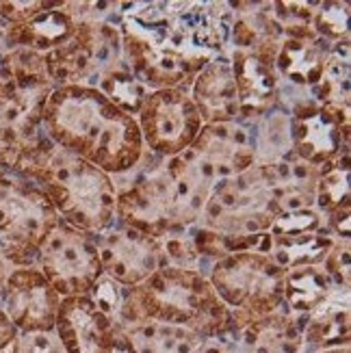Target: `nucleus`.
I'll return each instance as SVG.
<instances>
[{
	"instance_id": "nucleus-21",
	"label": "nucleus",
	"mask_w": 351,
	"mask_h": 353,
	"mask_svg": "<svg viewBox=\"0 0 351 353\" xmlns=\"http://www.w3.org/2000/svg\"><path fill=\"white\" fill-rule=\"evenodd\" d=\"M334 290V282L321 265L286 269L282 278V305L297 316L308 314Z\"/></svg>"
},
{
	"instance_id": "nucleus-9",
	"label": "nucleus",
	"mask_w": 351,
	"mask_h": 353,
	"mask_svg": "<svg viewBox=\"0 0 351 353\" xmlns=\"http://www.w3.org/2000/svg\"><path fill=\"white\" fill-rule=\"evenodd\" d=\"M293 159L330 167L349 145V106L301 100L291 115Z\"/></svg>"
},
{
	"instance_id": "nucleus-3",
	"label": "nucleus",
	"mask_w": 351,
	"mask_h": 353,
	"mask_svg": "<svg viewBox=\"0 0 351 353\" xmlns=\"http://www.w3.org/2000/svg\"><path fill=\"white\" fill-rule=\"evenodd\" d=\"M28 180L48 195L59 219L79 232L100 234L117 217L113 178L59 145H52Z\"/></svg>"
},
{
	"instance_id": "nucleus-30",
	"label": "nucleus",
	"mask_w": 351,
	"mask_h": 353,
	"mask_svg": "<svg viewBox=\"0 0 351 353\" xmlns=\"http://www.w3.org/2000/svg\"><path fill=\"white\" fill-rule=\"evenodd\" d=\"M161 250H163L165 265L182 267V269H197L200 254H197L191 239L182 234H167L165 239H161Z\"/></svg>"
},
{
	"instance_id": "nucleus-24",
	"label": "nucleus",
	"mask_w": 351,
	"mask_h": 353,
	"mask_svg": "<svg viewBox=\"0 0 351 353\" xmlns=\"http://www.w3.org/2000/svg\"><path fill=\"white\" fill-rule=\"evenodd\" d=\"M334 243L337 241L319 232L295 236H271L269 256L282 271L308 265H323Z\"/></svg>"
},
{
	"instance_id": "nucleus-23",
	"label": "nucleus",
	"mask_w": 351,
	"mask_h": 353,
	"mask_svg": "<svg viewBox=\"0 0 351 353\" xmlns=\"http://www.w3.org/2000/svg\"><path fill=\"white\" fill-rule=\"evenodd\" d=\"M94 79H98L94 83V87L98 91H102L115 106H119L121 111H126L132 117L139 113L143 100L150 94L148 87L134 79V74L126 65L124 57H119L113 61V63L100 68L94 74Z\"/></svg>"
},
{
	"instance_id": "nucleus-17",
	"label": "nucleus",
	"mask_w": 351,
	"mask_h": 353,
	"mask_svg": "<svg viewBox=\"0 0 351 353\" xmlns=\"http://www.w3.org/2000/svg\"><path fill=\"white\" fill-rule=\"evenodd\" d=\"M230 65L234 74L239 115L261 117L271 111L278 100V74L269 61L245 50H232Z\"/></svg>"
},
{
	"instance_id": "nucleus-26",
	"label": "nucleus",
	"mask_w": 351,
	"mask_h": 353,
	"mask_svg": "<svg viewBox=\"0 0 351 353\" xmlns=\"http://www.w3.org/2000/svg\"><path fill=\"white\" fill-rule=\"evenodd\" d=\"M256 165H273L293 159V137H291V115L273 113L267 115L258 141H254Z\"/></svg>"
},
{
	"instance_id": "nucleus-34",
	"label": "nucleus",
	"mask_w": 351,
	"mask_h": 353,
	"mask_svg": "<svg viewBox=\"0 0 351 353\" xmlns=\"http://www.w3.org/2000/svg\"><path fill=\"white\" fill-rule=\"evenodd\" d=\"M15 351L18 353H66L63 345L52 332H33V334H18L15 339Z\"/></svg>"
},
{
	"instance_id": "nucleus-13",
	"label": "nucleus",
	"mask_w": 351,
	"mask_h": 353,
	"mask_svg": "<svg viewBox=\"0 0 351 353\" xmlns=\"http://www.w3.org/2000/svg\"><path fill=\"white\" fill-rule=\"evenodd\" d=\"M189 150L200 170L215 184L248 172L256 163L254 137L237 121L204 124Z\"/></svg>"
},
{
	"instance_id": "nucleus-6",
	"label": "nucleus",
	"mask_w": 351,
	"mask_h": 353,
	"mask_svg": "<svg viewBox=\"0 0 351 353\" xmlns=\"http://www.w3.org/2000/svg\"><path fill=\"white\" fill-rule=\"evenodd\" d=\"M276 176L271 165H252L230 180L219 182L204 208V228L221 234L269 232L278 217Z\"/></svg>"
},
{
	"instance_id": "nucleus-31",
	"label": "nucleus",
	"mask_w": 351,
	"mask_h": 353,
	"mask_svg": "<svg viewBox=\"0 0 351 353\" xmlns=\"http://www.w3.org/2000/svg\"><path fill=\"white\" fill-rule=\"evenodd\" d=\"M124 295H126L124 286H119L111 278H106V275H100V280L87 293V297L94 301L104 314H109L113 319H117L119 314L121 303H124Z\"/></svg>"
},
{
	"instance_id": "nucleus-39",
	"label": "nucleus",
	"mask_w": 351,
	"mask_h": 353,
	"mask_svg": "<svg viewBox=\"0 0 351 353\" xmlns=\"http://www.w3.org/2000/svg\"><path fill=\"white\" fill-rule=\"evenodd\" d=\"M9 271H11V267H9L7 263H3V260H0V290H3V286H5V280H7Z\"/></svg>"
},
{
	"instance_id": "nucleus-11",
	"label": "nucleus",
	"mask_w": 351,
	"mask_h": 353,
	"mask_svg": "<svg viewBox=\"0 0 351 353\" xmlns=\"http://www.w3.org/2000/svg\"><path fill=\"white\" fill-rule=\"evenodd\" d=\"M61 295L37 267L11 269L0 290V308L18 334L52 332Z\"/></svg>"
},
{
	"instance_id": "nucleus-10",
	"label": "nucleus",
	"mask_w": 351,
	"mask_h": 353,
	"mask_svg": "<svg viewBox=\"0 0 351 353\" xmlns=\"http://www.w3.org/2000/svg\"><path fill=\"white\" fill-rule=\"evenodd\" d=\"M117 217L126 228L159 241L180 232L174 221V182L165 165L141 174L117 193Z\"/></svg>"
},
{
	"instance_id": "nucleus-22",
	"label": "nucleus",
	"mask_w": 351,
	"mask_h": 353,
	"mask_svg": "<svg viewBox=\"0 0 351 353\" xmlns=\"http://www.w3.org/2000/svg\"><path fill=\"white\" fill-rule=\"evenodd\" d=\"M121 330L130 336L137 353H191L204 341L189 330L172 327L152 319Z\"/></svg>"
},
{
	"instance_id": "nucleus-32",
	"label": "nucleus",
	"mask_w": 351,
	"mask_h": 353,
	"mask_svg": "<svg viewBox=\"0 0 351 353\" xmlns=\"http://www.w3.org/2000/svg\"><path fill=\"white\" fill-rule=\"evenodd\" d=\"M323 269L332 278L334 286L349 288V269H351V256H349V239L337 241L330 250L328 258L323 260Z\"/></svg>"
},
{
	"instance_id": "nucleus-19",
	"label": "nucleus",
	"mask_w": 351,
	"mask_h": 353,
	"mask_svg": "<svg viewBox=\"0 0 351 353\" xmlns=\"http://www.w3.org/2000/svg\"><path fill=\"white\" fill-rule=\"evenodd\" d=\"M303 314L288 312L284 305L269 316H263L234 332L241 353H301L306 343L301 334Z\"/></svg>"
},
{
	"instance_id": "nucleus-1",
	"label": "nucleus",
	"mask_w": 351,
	"mask_h": 353,
	"mask_svg": "<svg viewBox=\"0 0 351 353\" xmlns=\"http://www.w3.org/2000/svg\"><path fill=\"white\" fill-rule=\"evenodd\" d=\"M46 137L109 176L132 172L143 159L137 117L89 85L54 87L43 104Z\"/></svg>"
},
{
	"instance_id": "nucleus-7",
	"label": "nucleus",
	"mask_w": 351,
	"mask_h": 353,
	"mask_svg": "<svg viewBox=\"0 0 351 353\" xmlns=\"http://www.w3.org/2000/svg\"><path fill=\"white\" fill-rule=\"evenodd\" d=\"M35 267L61 299L87 295L102 275L96 241L61 219L43 241Z\"/></svg>"
},
{
	"instance_id": "nucleus-2",
	"label": "nucleus",
	"mask_w": 351,
	"mask_h": 353,
	"mask_svg": "<svg viewBox=\"0 0 351 353\" xmlns=\"http://www.w3.org/2000/svg\"><path fill=\"white\" fill-rule=\"evenodd\" d=\"M146 319L189 330L204 341L232 334L230 310L197 269L165 265L143 284L128 288L117 325L130 327Z\"/></svg>"
},
{
	"instance_id": "nucleus-15",
	"label": "nucleus",
	"mask_w": 351,
	"mask_h": 353,
	"mask_svg": "<svg viewBox=\"0 0 351 353\" xmlns=\"http://www.w3.org/2000/svg\"><path fill=\"white\" fill-rule=\"evenodd\" d=\"M284 39L278 48L273 68L276 74L299 87H317L323 79L330 46L317 35L312 24L288 22L282 24Z\"/></svg>"
},
{
	"instance_id": "nucleus-29",
	"label": "nucleus",
	"mask_w": 351,
	"mask_h": 353,
	"mask_svg": "<svg viewBox=\"0 0 351 353\" xmlns=\"http://www.w3.org/2000/svg\"><path fill=\"white\" fill-rule=\"evenodd\" d=\"M323 225L321 214L312 208L295 210V212H282L273 219L269 234L271 236H295V234H312L319 232Z\"/></svg>"
},
{
	"instance_id": "nucleus-41",
	"label": "nucleus",
	"mask_w": 351,
	"mask_h": 353,
	"mask_svg": "<svg viewBox=\"0 0 351 353\" xmlns=\"http://www.w3.org/2000/svg\"><path fill=\"white\" fill-rule=\"evenodd\" d=\"M15 339H18V336H15ZM15 339L11 343H7L5 347H0V353H18L15 351Z\"/></svg>"
},
{
	"instance_id": "nucleus-8",
	"label": "nucleus",
	"mask_w": 351,
	"mask_h": 353,
	"mask_svg": "<svg viewBox=\"0 0 351 353\" xmlns=\"http://www.w3.org/2000/svg\"><path fill=\"white\" fill-rule=\"evenodd\" d=\"M137 115L143 145L170 159L191 148L204 126L187 87L152 91Z\"/></svg>"
},
{
	"instance_id": "nucleus-40",
	"label": "nucleus",
	"mask_w": 351,
	"mask_h": 353,
	"mask_svg": "<svg viewBox=\"0 0 351 353\" xmlns=\"http://www.w3.org/2000/svg\"><path fill=\"white\" fill-rule=\"evenodd\" d=\"M319 353H349V345H345V347H332V349H323V351H319Z\"/></svg>"
},
{
	"instance_id": "nucleus-37",
	"label": "nucleus",
	"mask_w": 351,
	"mask_h": 353,
	"mask_svg": "<svg viewBox=\"0 0 351 353\" xmlns=\"http://www.w3.org/2000/svg\"><path fill=\"white\" fill-rule=\"evenodd\" d=\"M111 353H137L130 336L117 325V332H115V339H113V347H111Z\"/></svg>"
},
{
	"instance_id": "nucleus-5",
	"label": "nucleus",
	"mask_w": 351,
	"mask_h": 353,
	"mask_svg": "<svg viewBox=\"0 0 351 353\" xmlns=\"http://www.w3.org/2000/svg\"><path fill=\"white\" fill-rule=\"evenodd\" d=\"M282 278L284 271L267 254L239 252L219 258L210 284L230 310L232 334L282 308Z\"/></svg>"
},
{
	"instance_id": "nucleus-16",
	"label": "nucleus",
	"mask_w": 351,
	"mask_h": 353,
	"mask_svg": "<svg viewBox=\"0 0 351 353\" xmlns=\"http://www.w3.org/2000/svg\"><path fill=\"white\" fill-rule=\"evenodd\" d=\"M189 96L204 124H221L239 117V98L230 57L225 52L210 59L204 70L193 79Z\"/></svg>"
},
{
	"instance_id": "nucleus-42",
	"label": "nucleus",
	"mask_w": 351,
	"mask_h": 353,
	"mask_svg": "<svg viewBox=\"0 0 351 353\" xmlns=\"http://www.w3.org/2000/svg\"><path fill=\"white\" fill-rule=\"evenodd\" d=\"M0 43H3V24H0Z\"/></svg>"
},
{
	"instance_id": "nucleus-25",
	"label": "nucleus",
	"mask_w": 351,
	"mask_h": 353,
	"mask_svg": "<svg viewBox=\"0 0 351 353\" xmlns=\"http://www.w3.org/2000/svg\"><path fill=\"white\" fill-rule=\"evenodd\" d=\"M349 37H345L330 48L323 79L317 85L319 104L349 106Z\"/></svg>"
},
{
	"instance_id": "nucleus-20",
	"label": "nucleus",
	"mask_w": 351,
	"mask_h": 353,
	"mask_svg": "<svg viewBox=\"0 0 351 353\" xmlns=\"http://www.w3.org/2000/svg\"><path fill=\"white\" fill-rule=\"evenodd\" d=\"M351 316H349V288L334 286L332 293L317 305L314 310L303 314L301 334L306 345L323 349L345 347L351 339Z\"/></svg>"
},
{
	"instance_id": "nucleus-36",
	"label": "nucleus",
	"mask_w": 351,
	"mask_h": 353,
	"mask_svg": "<svg viewBox=\"0 0 351 353\" xmlns=\"http://www.w3.org/2000/svg\"><path fill=\"white\" fill-rule=\"evenodd\" d=\"M332 225L339 232L341 239H349V232H351V230H349V206L332 212Z\"/></svg>"
},
{
	"instance_id": "nucleus-18",
	"label": "nucleus",
	"mask_w": 351,
	"mask_h": 353,
	"mask_svg": "<svg viewBox=\"0 0 351 353\" xmlns=\"http://www.w3.org/2000/svg\"><path fill=\"white\" fill-rule=\"evenodd\" d=\"M74 15L68 7V3H54L50 9L37 13L24 24H15L3 30V41L7 50L26 48L39 54H46L66 41L72 39L76 30Z\"/></svg>"
},
{
	"instance_id": "nucleus-33",
	"label": "nucleus",
	"mask_w": 351,
	"mask_h": 353,
	"mask_svg": "<svg viewBox=\"0 0 351 353\" xmlns=\"http://www.w3.org/2000/svg\"><path fill=\"white\" fill-rule=\"evenodd\" d=\"M52 5L54 3H41V0H0V20H5L9 26L24 24Z\"/></svg>"
},
{
	"instance_id": "nucleus-28",
	"label": "nucleus",
	"mask_w": 351,
	"mask_h": 353,
	"mask_svg": "<svg viewBox=\"0 0 351 353\" xmlns=\"http://www.w3.org/2000/svg\"><path fill=\"white\" fill-rule=\"evenodd\" d=\"M349 7L341 3H314L312 13V28L317 30L319 37L325 41L345 39L349 37Z\"/></svg>"
},
{
	"instance_id": "nucleus-12",
	"label": "nucleus",
	"mask_w": 351,
	"mask_h": 353,
	"mask_svg": "<svg viewBox=\"0 0 351 353\" xmlns=\"http://www.w3.org/2000/svg\"><path fill=\"white\" fill-rule=\"evenodd\" d=\"M96 241L102 275L124 288L143 284L152 273L165 267L161 241L132 228L104 230Z\"/></svg>"
},
{
	"instance_id": "nucleus-38",
	"label": "nucleus",
	"mask_w": 351,
	"mask_h": 353,
	"mask_svg": "<svg viewBox=\"0 0 351 353\" xmlns=\"http://www.w3.org/2000/svg\"><path fill=\"white\" fill-rule=\"evenodd\" d=\"M15 336H18V332H15V327L11 325V321L7 319L3 308H0V347H5L7 343H11Z\"/></svg>"
},
{
	"instance_id": "nucleus-14",
	"label": "nucleus",
	"mask_w": 351,
	"mask_h": 353,
	"mask_svg": "<svg viewBox=\"0 0 351 353\" xmlns=\"http://www.w3.org/2000/svg\"><path fill=\"white\" fill-rule=\"evenodd\" d=\"M115 332L117 321L104 314L87 295L61 299L54 334L66 353H111Z\"/></svg>"
},
{
	"instance_id": "nucleus-35",
	"label": "nucleus",
	"mask_w": 351,
	"mask_h": 353,
	"mask_svg": "<svg viewBox=\"0 0 351 353\" xmlns=\"http://www.w3.org/2000/svg\"><path fill=\"white\" fill-rule=\"evenodd\" d=\"M234 345L225 343L223 336H219V339H206V341H202L191 353H234Z\"/></svg>"
},
{
	"instance_id": "nucleus-27",
	"label": "nucleus",
	"mask_w": 351,
	"mask_h": 353,
	"mask_svg": "<svg viewBox=\"0 0 351 353\" xmlns=\"http://www.w3.org/2000/svg\"><path fill=\"white\" fill-rule=\"evenodd\" d=\"M314 202L325 212L349 206V154L334 161L317 182Z\"/></svg>"
},
{
	"instance_id": "nucleus-4",
	"label": "nucleus",
	"mask_w": 351,
	"mask_h": 353,
	"mask_svg": "<svg viewBox=\"0 0 351 353\" xmlns=\"http://www.w3.org/2000/svg\"><path fill=\"white\" fill-rule=\"evenodd\" d=\"M59 214L37 182L0 170V260L9 267H35L43 241Z\"/></svg>"
}]
</instances>
